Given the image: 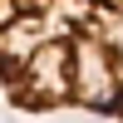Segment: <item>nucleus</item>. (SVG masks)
Returning <instances> with one entry per match:
<instances>
[{"label": "nucleus", "instance_id": "nucleus-1", "mask_svg": "<svg viewBox=\"0 0 123 123\" xmlns=\"http://www.w3.org/2000/svg\"><path fill=\"white\" fill-rule=\"evenodd\" d=\"M0 89L25 113L123 123V0H0Z\"/></svg>", "mask_w": 123, "mask_h": 123}]
</instances>
